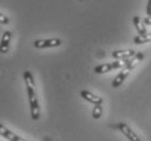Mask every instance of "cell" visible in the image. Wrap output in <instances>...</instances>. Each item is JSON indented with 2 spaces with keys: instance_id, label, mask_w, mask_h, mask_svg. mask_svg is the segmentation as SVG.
<instances>
[{
  "instance_id": "1",
  "label": "cell",
  "mask_w": 151,
  "mask_h": 141,
  "mask_svg": "<svg viewBox=\"0 0 151 141\" xmlns=\"http://www.w3.org/2000/svg\"><path fill=\"white\" fill-rule=\"evenodd\" d=\"M24 82L26 85V91H27L28 102H29V109H31V116L33 120H38L40 117V107L38 102V97L36 93V87H35V80L29 71H25L23 74Z\"/></svg>"
},
{
  "instance_id": "2",
  "label": "cell",
  "mask_w": 151,
  "mask_h": 141,
  "mask_svg": "<svg viewBox=\"0 0 151 141\" xmlns=\"http://www.w3.org/2000/svg\"><path fill=\"white\" fill-rule=\"evenodd\" d=\"M144 58H145V54L142 52H136V54L131 58L129 62L127 63L124 67H122V71L115 76V78H114L113 82H112V87H113V88H119V87L124 83V80L128 77V75L132 73V71L137 66L138 63L140 62Z\"/></svg>"
},
{
  "instance_id": "3",
  "label": "cell",
  "mask_w": 151,
  "mask_h": 141,
  "mask_svg": "<svg viewBox=\"0 0 151 141\" xmlns=\"http://www.w3.org/2000/svg\"><path fill=\"white\" fill-rule=\"evenodd\" d=\"M131 59H125V60H116L114 62L111 63H104V64H99L97 65L95 69H93V72L97 73V74H104V73H109L113 69H121V67H124L127 63L129 62Z\"/></svg>"
},
{
  "instance_id": "4",
  "label": "cell",
  "mask_w": 151,
  "mask_h": 141,
  "mask_svg": "<svg viewBox=\"0 0 151 141\" xmlns=\"http://www.w3.org/2000/svg\"><path fill=\"white\" fill-rule=\"evenodd\" d=\"M62 40L60 38H48V39H37L34 42V47L37 49L55 48L61 46Z\"/></svg>"
},
{
  "instance_id": "5",
  "label": "cell",
  "mask_w": 151,
  "mask_h": 141,
  "mask_svg": "<svg viewBox=\"0 0 151 141\" xmlns=\"http://www.w3.org/2000/svg\"><path fill=\"white\" fill-rule=\"evenodd\" d=\"M117 128L120 129V131L124 136H126V138L129 141H141L139 136L125 123H119L117 124Z\"/></svg>"
},
{
  "instance_id": "6",
  "label": "cell",
  "mask_w": 151,
  "mask_h": 141,
  "mask_svg": "<svg viewBox=\"0 0 151 141\" xmlns=\"http://www.w3.org/2000/svg\"><path fill=\"white\" fill-rule=\"evenodd\" d=\"M0 136L4 137L9 141H27V140H25V139H23L22 137H20V136L15 135L14 132H12L10 129H8V128L2 124H0Z\"/></svg>"
},
{
  "instance_id": "7",
  "label": "cell",
  "mask_w": 151,
  "mask_h": 141,
  "mask_svg": "<svg viewBox=\"0 0 151 141\" xmlns=\"http://www.w3.org/2000/svg\"><path fill=\"white\" fill-rule=\"evenodd\" d=\"M79 94H81V97H82L84 100H86L87 102L93 103V104H95V105H96V104H102L103 103L102 98H100V97L93 94V92H90V91H88V90H82Z\"/></svg>"
},
{
  "instance_id": "8",
  "label": "cell",
  "mask_w": 151,
  "mask_h": 141,
  "mask_svg": "<svg viewBox=\"0 0 151 141\" xmlns=\"http://www.w3.org/2000/svg\"><path fill=\"white\" fill-rule=\"evenodd\" d=\"M11 37H12V33L10 31H6L2 35L1 42H0V52L2 54H6L9 51V47H10Z\"/></svg>"
},
{
  "instance_id": "9",
  "label": "cell",
  "mask_w": 151,
  "mask_h": 141,
  "mask_svg": "<svg viewBox=\"0 0 151 141\" xmlns=\"http://www.w3.org/2000/svg\"><path fill=\"white\" fill-rule=\"evenodd\" d=\"M136 54V51L133 49H126V50H116L112 52V58L115 60H125V59L132 58Z\"/></svg>"
},
{
  "instance_id": "10",
  "label": "cell",
  "mask_w": 151,
  "mask_h": 141,
  "mask_svg": "<svg viewBox=\"0 0 151 141\" xmlns=\"http://www.w3.org/2000/svg\"><path fill=\"white\" fill-rule=\"evenodd\" d=\"M133 23H134L135 28L137 29L138 34H139V35L147 34V29H146L145 23L140 20V17H139V16H134V17H133Z\"/></svg>"
},
{
  "instance_id": "11",
  "label": "cell",
  "mask_w": 151,
  "mask_h": 141,
  "mask_svg": "<svg viewBox=\"0 0 151 141\" xmlns=\"http://www.w3.org/2000/svg\"><path fill=\"white\" fill-rule=\"evenodd\" d=\"M151 42V33H147L145 35H138L134 38V44L136 45H142Z\"/></svg>"
},
{
  "instance_id": "12",
  "label": "cell",
  "mask_w": 151,
  "mask_h": 141,
  "mask_svg": "<svg viewBox=\"0 0 151 141\" xmlns=\"http://www.w3.org/2000/svg\"><path fill=\"white\" fill-rule=\"evenodd\" d=\"M102 104H96L95 107H93V117L95 120H99L101 115H102Z\"/></svg>"
},
{
  "instance_id": "13",
  "label": "cell",
  "mask_w": 151,
  "mask_h": 141,
  "mask_svg": "<svg viewBox=\"0 0 151 141\" xmlns=\"http://www.w3.org/2000/svg\"><path fill=\"white\" fill-rule=\"evenodd\" d=\"M9 22H10V19H9L7 15L0 13V24L7 25V24H9Z\"/></svg>"
},
{
  "instance_id": "14",
  "label": "cell",
  "mask_w": 151,
  "mask_h": 141,
  "mask_svg": "<svg viewBox=\"0 0 151 141\" xmlns=\"http://www.w3.org/2000/svg\"><path fill=\"white\" fill-rule=\"evenodd\" d=\"M147 14H148V16H151V0H148V4H147Z\"/></svg>"
},
{
  "instance_id": "15",
  "label": "cell",
  "mask_w": 151,
  "mask_h": 141,
  "mask_svg": "<svg viewBox=\"0 0 151 141\" xmlns=\"http://www.w3.org/2000/svg\"><path fill=\"white\" fill-rule=\"evenodd\" d=\"M144 23L146 25H151V16H147L144 20Z\"/></svg>"
}]
</instances>
